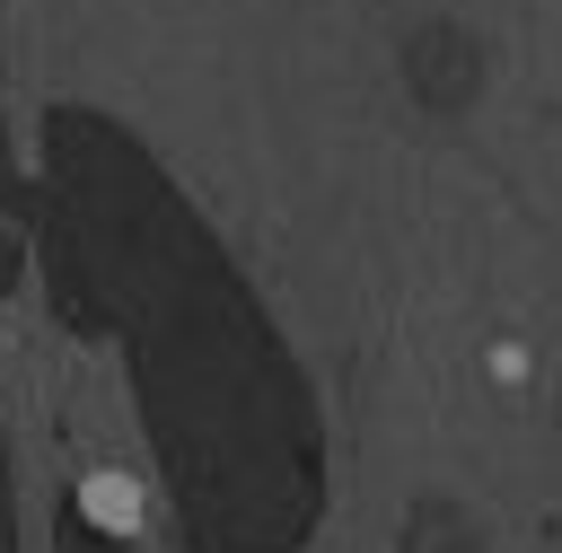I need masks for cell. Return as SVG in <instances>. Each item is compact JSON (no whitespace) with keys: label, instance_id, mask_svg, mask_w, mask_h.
<instances>
[{"label":"cell","instance_id":"6da1fadb","mask_svg":"<svg viewBox=\"0 0 562 553\" xmlns=\"http://www.w3.org/2000/svg\"><path fill=\"white\" fill-rule=\"evenodd\" d=\"M79 500H88V518H97V527H132V518H140V500H132V483H123V474H88V492H79Z\"/></svg>","mask_w":562,"mask_h":553}]
</instances>
